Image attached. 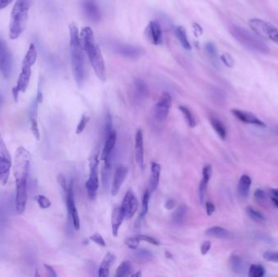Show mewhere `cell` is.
I'll return each instance as SVG.
<instances>
[{
    "label": "cell",
    "instance_id": "6da1fadb",
    "mask_svg": "<svg viewBox=\"0 0 278 277\" xmlns=\"http://www.w3.org/2000/svg\"><path fill=\"white\" fill-rule=\"evenodd\" d=\"M30 160V153L23 146L18 147L13 163V173L16 181V211L18 214L24 213L27 204Z\"/></svg>",
    "mask_w": 278,
    "mask_h": 277
},
{
    "label": "cell",
    "instance_id": "7a4b0ae2",
    "mask_svg": "<svg viewBox=\"0 0 278 277\" xmlns=\"http://www.w3.org/2000/svg\"><path fill=\"white\" fill-rule=\"evenodd\" d=\"M69 33H70V55L72 74L74 76L77 85L81 86L83 83L85 82V77H86L84 50L81 43L80 33L74 24H71L69 26Z\"/></svg>",
    "mask_w": 278,
    "mask_h": 277
},
{
    "label": "cell",
    "instance_id": "3957f363",
    "mask_svg": "<svg viewBox=\"0 0 278 277\" xmlns=\"http://www.w3.org/2000/svg\"><path fill=\"white\" fill-rule=\"evenodd\" d=\"M83 50L88 55L89 63L91 64L96 76L100 80H106V68L104 58L99 45L96 43L93 31L89 27L83 28L80 34Z\"/></svg>",
    "mask_w": 278,
    "mask_h": 277
},
{
    "label": "cell",
    "instance_id": "277c9868",
    "mask_svg": "<svg viewBox=\"0 0 278 277\" xmlns=\"http://www.w3.org/2000/svg\"><path fill=\"white\" fill-rule=\"evenodd\" d=\"M32 0H17L12 9L9 24V38L16 40L23 34L27 26Z\"/></svg>",
    "mask_w": 278,
    "mask_h": 277
},
{
    "label": "cell",
    "instance_id": "5b68a950",
    "mask_svg": "<svg viewBox=\"0 0 278 277\" xmlns=\"http://www.w3.org/2000/svg\"><path fill=\"white\" fill-rule=\"evenodd\" d=\"M37 58H38V51H37L36 46L34 43H31L22 61V71L17 79V85L13 87L12 89V93L16 103L18 101L20 92L25 93L29 86L30 77L32 75L31 68L36 63Z\"/></svg>",
    "mask_w": 278,
    "mask_h": 277
},
{
    "label": "cell",
    "instance_id": "8992f818",
    "mask_svg": "<svg viewBox=\"0 0 278 277\" xmlns=\"http://www.w3.org/2000/svg\"><path fill=\"white\" fill-rule=\"evenodd\" d=\"M229 32L232 36L240 43L243 47L255 51L257 53L267 54L269 52V48L267 44L263 43L260 38L244 28L238 26H231L229 27Z\"/></svg>",
    "mask_w": 278,
    "mask_h": 277
},
{
    "label": "cell",
    "instance_id": "52a82bcc",
    "mask_svg": "<svg viewBox=\"0 0 278 277\" xmlns=\"http://www.w3.org/2000/svg\"><path fill=\"white\" fill-rule=\"evenodd\" d=\"M99 164L100 159L98 154L92 155L89 159V176L85 183V188L87 191L88 196L91 200L96 199L97 191L100 187V178H99Z\"/></svg>",
    "mask_w": 278,
    "mask_h": 277
},
{
    "label": "cell",
    "instance_id": "ba28073f",
    "mask_svg": "<svg viewBox=\"0 0 278 277\" xmlns=\"http://www.w3.org/2000/svg\"><path fill=\"white\" fill-rule=\"evenodd\" d=\"M12 165L11 155L0 133V184L2 186H5L8 183L11 173Z\"/></svg>",
    "mask_w": 278,
    "mask_h": 277
},
{
    "label": "cell",
    "instance_id": "9c48e42d",
    "mask_svg": "<svg viewBox=\"0 0 278 277\" xmlns=\"http://www.w3.org/2000/svg\"><path fill=\"white\" fill-rule=\"evenodd\" d=\"M13 64L11 51L5 39L0 35V72L5 79H9L11 76Z\"/></svg>",
    "mask_w": 278,
    "mask_h": 277
},
{
    "label": "cell",
    "instance_id": "30bf717a",
    "mask_svg": "<svg viewBox=\"0 0 278 277\" xmlns=\"http://www.w3.org/2000/svg\"><path fill=\"white\" fill-rule=\"evenodd\" d=\"M65 198L69 220L72 221L74 229L76 230H79L80 229V219H79L78 212H77L76 203H75L73 180H71L70 183L68 184V192H67V195H65Z\"/></svg>",
    "mask_w": 278,
    "mask_h": 277
},
{
    "label": "cell",
    "instance_id": "8fae6325",
    "mask_svg": "<svg viewBox=\"0 0 278 277\" xmlns=\"http://www.w3.org/2000/svg\"><path fill=\"white\" fill-rule=\"evenodd\" d=\"M172 106V97L169 94H162L159 101L154 108V117L158 122H164L169 113L170 108Z\"/></svg>",
    "mask_w": 278,
    "mask_h": 277
},
{
    "label": "cell",
    "instance_id": "7c38bea8",
    "mask_svg": "<svg viewBox=\"0 0 278 277\" xmlns=\"http://www.w3.org/2000/svg\"><path fill=\"white\" fill-rule=\"evenodd\" d=\"M81 9L89 22L98 23L101 21L102 13L96 0H81Z\"/></svg>",
    "mask_w": 278,
    "mask_h": 277
},
{
    "label": "cell",
    "instance_id": "4fadbf2b",
    "mask_svg": "<svg viewBox=\"0 0 278 277\" xmlns=\"http://www.w3.org/2000/svg\"><path fill=\"white\" fill-rule=\"evenodd\" d=\"M121 208L126 219H130L134 216L138 208V202L133 191H129L126 193Z\"/></svg>",
    "mask_w": 278,
    "mask_h": 277
},
{
    "label": "cell",
    "instance_id": "5bb4252c",
    "mask_svg": "<svg viewBox=\"0 0 278 277\" xmlns=\"http://www.w3.org/2000/svg\"><path fill=\"white\" fill-rule=\"evenodd\" d=\"M248 24L250 28L253 30V32L263 38H268L272 30L276 27L272 24L268 23L263 20L256 19V18L250 20Z\"/></svg>",
    "mask_w": 278,
    "mask_h": 277
},
{
    "label": "cell",
    "instance_id": "9a60e30c",
    "mask_svg": "<svg viewBox=\"0 0 278 277\" xmlns=\"http://www.w3.org/2000/svg\"><path fill=\"white\" fill-rule=\"evenodd\" d=\"M231 112L232 114L234 115V117L241 122L249 124V125H256L259 127H266L264 122L251 112L239 110V109H232Z\"/></svg>",
    "mask_w": 278,
    "mask_h": 277
},
{
    "label": "cell",
    "instance_id": "2e32d148",
    "mask_svg": "<svg viewBox=\"0 0 278 277\" xmlns=\"http://www.w3.org/2000/svg\"><path fill=\"white\" fill-rule=\"evenodd\" d=\"M127 172L128 168L126 166L120 165L119 167H117L116 171H115L112 189H111V193H112L113 196H116L119 192L120 189H121L124 180L127 176Z\"/></svg>",
    "mask_w": 278,
    "mask_h": 277
},
{
    "label": "cell",
    "instance_id": "e0dca14e",
    "mask_svg": "<svg viewBox=\"0 0 278 277\" xmlns=\"http://www.w3.org/2000/svg\"><path fill=\"white\" fill-rule=\"evenodd\" d=\"M115 51L123 57L129 59H137L142 53L141 48L129 44H117L115 46Z\"/></svg>",
    "mask_w": 278,
    "mask_h": 277
},
{
    "label": "cell",
    "instance_id": "ac0fdd59",
    "mask_svg": "<svg viewBox=\"0 0 278 277\" xmlns=\"http://www.w3.org/2000/svg\"><path fill=\"white\" fill-rule=\"evenodd\" d=\"M135 158L137 163L141 168L144 167V147H143V137L141 129H138L135 136Z\"/></svg>",
    "mask_w": 278,
    "mask_h": 277
},
{
    "label": "cell",
    "instance_id": "d6986e66",
    "mask_svg": "<svg viewBox=\"0 0 278 277\" xmlns=\"http://www.w3.org/2000/svg\"><path fill=\"white\" fill-rule=\"evenodd\" d=\"M148 96V88L144 80L138 79L134 83V98L138 103H142L147 100Z\"/></svg>",
    "mask_w": 278,
    "mask_h": 277
},
{
    "label": "cell",
    "instance_id": "ffe728a7",
    "mask_svg": "<svg viewBox=\"0 0 278 277\" xmlns=\"http://www.w3.org/2000/svg\"><path fill=\"white\" fill-rule=\"evenodd\" d=\"M229 266L232 271L238 275H242L246 271V262L244 259L238 254H232L229 258Z\"/></svg>",
    "mask_w": 278,
    "mask_h": 277
},
{
    "label": "cell",
    "instance_id": "44dd1931",
    "mask_svg": "<svg viewBox=\"0 0 278 277\" xmlns=\"http://www.w3.org/2000/svg\"><path fill=\"white\" fill-rule=\"evenodd\" d=\"M125 218L126 217H125L123 211L121 209V207L116 208L113 210V215H112V231H113V235L114 237H117L120 227L121 226Z\"/></svg>",
    "mask_w": 278,
    "mask_h": 277
},
{
    "label": "cell",
    "instance_id": "7402d4cb",
    "mask_svg": "<svg viewBox=\"0 0 278 277\" xmlns=\"http://www.w3.org/2000/svg\"><path fill=\"white\" fill-rule=\"evenodd\" d=\"M117 142V133L115 130H113L112 133L106 137V142L104 145V150H103L102 155H101V160L104 161L111 156L112 151L115 147Z\"/></svg>",
    "mask_w": 278,
    "mask_h": 277
},
{
    "label": "cell",
    "instance_id": "603a6c76",
    "mask_svg": "<svg viewBox=\"0 0 278 277\" xmlns=\"http://www.w3.org/2000/svg\"><path fill=\"white\" fill-rule=\"evenodd\" d=\"M147 32H148L149 38L151 39V43L155 45H159L161 43L162 30L157 22H151L149 24Z\"/></svg>",
    "mask_w": 278,
    "mask_h": 277
},
{
    "label": "cell",
    "instance_id": "cb8c5ba5",
    "mask_svg": "<svg viewBox=\"0 0 278 277\" xmlns=\"http://www.w3.org/2000/svg\"><path fill=\"white\" fill-rule=\"evenodd\" d=\"M251 186V179L248 175H242L238 184V193L242 199H246L249 196Z\"/></svg>",
    "mask_w": 278,
    "mask_h": 277
},
{
    "label": "cell",
    "instance_id": "d4e9b609",
    "mask_svg": "<svg viewBox=\"0 0 278 277\" xmlns=\"http://www.w3.org/2000/svg\"><path fill=\"white\" fill-rule=\"evenodd\" d=\"M151 178H150V187L151 192L155 191L159 186V177H160V171L161 167L159 163L152 162L151 164Z\"/></svg>",
    "mask_w": 278,
    "mask_h": 277
},
{
    "label": "cell",
    "instance_id": "484cf974",
    "mask_svg": "<svg viewBox=\"0 0 278 277\" xmlns=\"http://www.w3.org/2000/svg\"><path fill=\"white\" fill-rule=\"evenodd\" d=\"M115 261V255L109 252L104 257L102 263L99 269L98 275L100 277H108L109 275V269Z\"/></svg>",
    "mask_w": 278,
    "mask_h": 277
},
{
    "label": "cell",
    "instance_id": "4316f807",
    "mask_svg": "<svg viewBox=\"0 0 278 277\" xmlns=\"http://www.w3.org/2000/svg\"><path fill=\"white\" fill-rule=\"evenodd\" d=\"M206 235L208 237H215L218 239H225L229 237V232L222 227L214 226L207 229Z\"/></svg>",
    "mask_w": 278,
    "mask_h": 277
},
{
    "label": "cell",
    "instance_id": "83f0119b",
    "mask_svg": "<svg viewBox=\"0 0 278 277\" xmlns=\"http://www.w3.org/2000/svg\"><path fill=\"white\" fill-rule=\"evenodd\" d=\"M211 125L213 126L216 133L222 140H225L227 136V131L223 123L221 122L217 117H212L210 118Z\"/></svg>",
    "mask_w": 278,
    "mask_h": 277
},
{
    "label": "cell",
    "instance_id": "f1b7e54d",
    "mask_svg": "<svg viewBox=\"0 0 278 277\" xmlns=\"http://www.w3.org/2000/svg\"><path fill=\"white\" fill-rule=\"evenodd\" d=\"M132 271H133L132 262L130 260L123 261L117 267L116 276H129V275H131Z\"/></svg>",
    "mask_w": 278,
    "mask_h": 277
},
{
    "label": "cell",
    "instance_id": "f546056e",
    "mask_svg": "<svg viewBox=\"0 0 278 277\" xmlns=\"http://www.w3.org/2000/svg\"><path fill=\"white\" fill-rule=\"evenodd\" d=\"M175 34H176V38H178L179 42H180L181 46L187 50H191V43H190L189 39L187 38L185 29L182 26H178V27L176 28Z\"/></svg>",
    "mask_w": 278,
    "mask_h": 277
},
{
    "label": "cell",
    "instance_id": "4dcf8cb0",
    "mask_svg": "<svg viewBox=\"0 0 278 277\" xmlns=\"http://www.w3.org/2000/svg\"><path fill=\"white\" fill-rule=\"evenodd\" d=\"M187 214V207L181 205L172 214V222L176 225L182 224Z\"/></svg>",
    "mask_w": 278,
    "mask_h": 277
},
{
    "label": "cell",
    "instance_id": "1f68e13d",
    "mask_svg": "<svg viewBox=\"0 0 278 277\" xmlns=\"http://www.w3.org/2000/svg\"><path fill=\"white\" fill-rule=\"evenodd\" d=\"M180 112L183 114V117L185 118L186 122L187 123L188 126L191 128H195L197 125L196 120L194 117L192 112L189 110V108H187V107L180 106L179 107Z\"/></svg>",
    "mask_w": 278,
    "mask_h": 277
},
{
    "label": "cell",
    "instance_id": "d6a6232c",
    "mask_svg": "<svg viewBox=\"0 0 278 277\" xmlns=\"http://www.w3.org/2000/svg\"><path fill=\"white\" fill-rule=\"evenodd\" d=\"M246 212L247 215H248L249 217H250L251 220L255 221V222L262 223L264 222L266 220L265 216H263L261 212L257 211L256 209L252 208V207H247L246 209Z\"/></svg>",
    "mask_w": 278,
    "mask_h": 277
},
{
    "label": "cell",
    "instance_id": "836d02e7",
    "mask_svg": "<svg viewBox=\"0 0 278 277\" xmlns=\"http://www.w3.org/2000/svg\"><path fill=\"white\" fill-rule=\"evenodd\" d=\"M134 258L139 262H147L152 258V254L147 250H137L134 254Z\"/></svg>",
    "mask_w": 278,
    "mask_h": 277
},
{
    "label": "cell",
    "instance_id": "e575fe53",
    "mask_svg": "<svg viewBox=\"0 0 278 277\" xmlns=\"http://www.w3.org/2000/svg\"><path fill=\"white\" fill-rule=\"evenodd\" d=\"M265 273V268L262 265L252 264L249 267L248 275L250 277H263Z\"/></svg>",
    "mask_w": 278,
    "mask_h": 277
},
{
    "label": "cell",
    "instance_id": "d590c367",
    "mask_svg": "<svg viewBox=\"0 0 278 277\" xmlns=\"http://www.w3.org/2000/svg\"><path fill=\"white\" fill-rule=\"evenodd\" d=\"M149 200H150V192L148 191L145 192L142 202V211H141L140 216L138 217V222L140 224L141 221L143 220L147 212H148Z\"/></svg>",
    "mask_w": 278,
    "mask_h": 277
},
{
    "label": "cell",
    "instance_id": "8d00e7d4",
    "mask_svg": "<svg viewBox=\"0 0 278 277\" xmlns=\"http://www.w3.org/2000/svg\"><path fill=\"white\" fill-rule=\"evenodd\" d=\"M208 180L203 179L200 182V188H199V195H200V199L201 203H204V199L206 197L207 190H208Z\"/></svg>",
    "mask_w": 278,
    "mask_h": 277
},
{
    "label": "cell",
    "instance_id": "74e56055",
    "mask_svg": "<svg viewBox=\"0 0 278 277\" xmlns=\"http://www.w3.org/2000/svg\"><path fill=\"white\" fill-rule=\"evenodd\" d=\"M89 121V117H88L87 116H85V115H83L82 117H81V120L79 121L77 127H76V134H81V133L84 131V129H85V127H86V125H87Z\"/></svg>",
    "mask_w": 278,
    "mask_h": 277
},
{
    "label": "cell",
    "instance_id": "f35d334b",
    "mask_svg": "<svg viewBox=\"0 0 278 277\" xmlns=\"http://www.w3.org/2000/svg\"><path fill=\"white\" fill-rule=\"evenodd\" d=\"M37 202H38L39 207L41 208H43V209L49 208L51 206V201L48 199V198L46 197L44 195H38V197H37Z\"/></svg>",
    "mask_w": 278,
    "mask_h": 277
},
{
    "label": "cell",
    "instance_id": "ab89813d",
    "mask_svg": "<svg viewBox=\"0 0 278 277\" xmlns=\"http://www.w3.org/2000/svg\"><path fill=\"white\" fill-rule=\"evenodd\" d=\"M30 125H31V131L37 140L40 139V133H39V129H38V121L37 118L30 119Z\"/></svg>",
    "mask_w": 278,
    "mask_h": 277
},
{
    "label": "cell",
    "instance_id": "60d3db41",
    "mask_svg": "<svg viewBox=\"0 0 278 277\" xmlns=\"http://www.w3.org/2000/svg\"><path fill=\"white\" fill-rule=\"evenodd\" d=\"M265 260L268 262H278V251H267L263 254Z\"/></svg>",
    "mask_w": 278,
    "mask_h": 277
},
{
    "label": "cell",
    "instance_id": "b9f144b4",
    "mask_svg": "<svg viewBox=\"0 0 278 277\" xmlns=\"http://www.w3.org/2000/svg\"><path fill=\"white\" fill-rule=\"evenodd\" d=\"M139 242H140V240H139L138 237H130L126 241V245L131 250H136L137 248L138 247Z\"/></svg>",
    "mask_w": 278,
    "mask_h": 277
},
{
    "label": "cell",
    "instance_id": "7bdbcfd3",
    "mask_svg": "<svg viewBox=\"0 0 278 277\" xmlns=\"http://www.w3.org/2000/svg\"><path fill=\"white\" fill-rule=\"evenodd\" d=\"M221 60L223 62L225 65L229 67V68H232L234 65V59L232 57L231 55L229 53H224L221 55Z\"/></svg>",
    "mask_w": 278,
    "mask_h": 277
},
{
    "label": "cell",
    "instance_id": "ee69618b",
    "mask_svg": "<svg viewBox=\"0 0 278 277\" xmlns=\"http://www.w3.org/2000/svg\"><path fill=\"white\" fill-rule=\"evenodd\" d=\"M89 240L90 241H94L95 243L97 244V245H101L103 247H105L106 246V242L104 241V238H103L101 235L99 234V233H95V234L92 235L89 237Z\"/></svg>",
    "mask_w": 278,
    "mask_h": 277
},
{
    "label": "cell",
    "instance_id": "f6af8a7d",
    "mask_svg": "<svg viewBox=\"0 0 278 277\" xmlns=\"http://www.w3.org/2000/svg\"><path fill=\"white\" fill-rule=\"evenodd\" d=\"M113 130V119H112L111 115H108L106 117V122H105V135L106 137L110 134Z\"/></svg>",
    "mask_w": 278,
    "mask_h": 277
},
{
    "label": "cell",
    "instance_id": "bcb514c9",
    "mask_svg": "<svg viewBox=\"0 0 278 277\" xmlns=\"http://www.w3.org/2000/svg\"><path fill=\"white\" fill-rule=\"evenodd\" d=\"M138 237L140 241H147L148 243L152 244L154 245H159V241L154 238V237L147 236V235H139Z\"/></svg>",
    "mask_w": 278,
    "mask_h": 277
},
{
    "label": "cell",
    "instance_id": "7dc6e473",
    "mask_svg": "<svg viewBox=\"0 0 278 277\" xmlns=\"http://www.w3.org/2000/svg\"><path fill=\"white\" fill-rule=\"evenodd\" d=\"M58 183L60 184V187H61L62 190L64 191V195H67V192H68V186L67 184V182H66L65 177H64V175L60 174L59 176H57Z\"/></svg>",
    "mask_w": 278,
    "mask_h": 277
},
{
    "label": "cell",
    "instance_id": "c3c4849f",
    "mask_svg": "<svg viewBox=\"0 0 278 277\" xmlns=\"http://www.w3.org/2000/svg\"><path fill=\"white\" fill-rule=\"evenodd\" d=\"M212 172H213V169H212V166L207 165L204 167L203 169V179L204 180H210L211 177H212Z\"/></svg>",
    "mask_w": 278,
    "mask_h": 277
},
{
    "label": "cell",
    "instance_id": "681fc988",
    "mask_svg": "<svg viewBox=\"0 0 278 277\" xmlns=\"http://www.w3.org/2000/svg\"><path fill=\"white\" fill-rule=\"evenodd\" d=\"M255 198L256 199V200H258L259 202L264 201L266 198H267V195H266V193L264 191H262L260 189H258L256 191H255Z\"/></svg>",
    "mask_w": 278,
    "mask_h": 277
},
{
    "label": "cell",
    "instance_id": "f907efd6",
    "mask_svg": "<svg viewBox=\"0 0 278 277\" xmlns=\"http://www.w3.org/2000/svg\"><path fill=\"white\" fill-rule=\"evenodd\" d=\"M211 241H204V243L201 245V247H200V250H201V254L203 255H205V254H208V252L211 249Z\"/></svg>",
    "mask_w": 278,
    "mask_h": 277
},
{
    "label": "cell",
    "instance_id": "816d5d0a",
    "mask_svg": "<svg viewBox=\"0 0 278 277\" xmlns=\"http://www.w3.org/2000/svg\"><path fill=\"white\" fill-rule=\"evenodd\" d=\"M206 50L208 51V53L211 55V56H216L217 55V49L215 47L214 45L212 43H208L206 45Z\"/></svg>",
    "mask_w": 278,
    "mask_h": 277
},
{
    "label": "cell",
    "instance_id": "f5cc1de1",
    "mask_svg": "<svg viewBox=\"0 0 278 277\" xmlns=\"http://www.w3.org/2000/svg\"><path fill=\"white\" fill-rule=\"evenodd\" d=\"M268 39H270V40H272V42H274V43H276V44H278V29L277 28H274L273 30H272V32H271V34H269V36H268Z\"/></svg>",
    "mask_w": 278,
    "mask_h": 277
},
{
    "label": "cell",
    "instance_id": "db71d44e",
    "mask_svg": "<svg viewBox=\"0 0 278 277\" xmlns=\"http://www.w3.org/2000/svg\"><path fill=\"white\" fill-rule=\"evenodd\" d=\"M206 211L208 216H211L216 211V208H215L214 204L210 203V202H207L206 203Z\"/></svg>",
    "mask_w": 278,
    "mask_h": 277
},
{
    "label": "cell",
    "instance_id": "11a10c76",
    "mask_svg": "<svg viewBox=\"0 0 278 277\" xmlns=\"http://www.w3.org/2000/svg\"><path fill=\"white\" fill-rule=\"evenodd\" d=\"M13 0H0V11L6 9L9 5H11Z\"/></svg>",
    "mask_w": 278,
    "mask_h": 277
},
{
    "label": "cell",
    "instance_id": "9f6ffc18",
    "mask_svg": "<svg viewBox=\"0 0 278 277\" xmlns=\"http://www.w3.org/2000/svg\"><path fill=\"white\" fill-rule=\"evenodd\" d=\"M44 267L45 268L47 269V271H48V273H49L50 275L54 277L57 276V274H56V272H55V270H54V268L53 267H52V266H49V265L46 264V263H45Z\"/></svg>",
    "mask_w": 278,
    "mask_h": 277
},
{
    "label": "cell",
    "instance_id": "6f0895ef",
    "mask_svg": "<svg viewBox=\"0 0 278 277\" xmlns=\"http://www.w3.org/2000/svg\"><path fill=\"white\" fill-rule=\"evenodd\" d=\"M36 100L39 103V104H41V103L43 102V92H42V90H41L40 84H39V86H38V94H37Z\"/></svg>",
    "mask_w": 278,
    "mask_h": 277
},
{
    "label": "cell",
    "instance_id": "680465c9",
    "mask_svg": "<svg viewBox=\"0 0 278 277\" xmlns=\"http://www.w3.org/2000/svg\"><path fill=\"white\" fill-rule=\"evenodd\" d=\"M175 202L172 199H170L168 201L166 202L165 208L168 210H172V208H174Z\"/></svg>",
    "mask_w": 278,
    "mask_h": 277
},
{
    "label": "cell",
    "instance_id": "91938a15",
    "mask_svg": "<svg viewBox=\"0 0 278 277\" xmlns=\"http://www.w3.org/2000/svg\"><path fill=\"white\" fill-rule=\"evenodd\" d=\"M271 192H272V195H274V197H276V199H278V189H272V190H271Z\"/></svg>",
    "mask_w": 278,
    "mask_h": 277
},
{
    "label": "cell",
    "instance_id": "94428289",
    "mask_svg": "<svg viewBox=\"0 0 278 277\" xmlns=\"http://www.w3.org/2000/svg\"><path fill=\"white\" fill-rule=\"evenodd\" d=\"M272 202L273 203L274 206L278 209V199H276V197L272 198Z\"/></svg>",
    "mask_w": 278,
    "mask_h": 277
},
{
    "label": "cell",
    "instance_id": "6125c7cd",
    "mask_svg": "<svg viewBox=\"0 0 278 277\" xmlns=\"http://www.w3.org/2000/svg\"><path fill=\"white\" fill-rule=\"evenodd\" d=\"M3 103H4V97L2 95L0 94V107L2 106Z\"/></svg>",
    "mask_w": 278,
    "mask_h": 277
},
{
    "label": "cell",
    "instance_id": "be15d7a7",
    "mask_svg": "<svg viewBox=\"0 0 278 277\" xmlns=\"http://www.w3.org/2000/svg\"><path fill=\"white\" fill-rule=\"evenodd\" d=\"M132 276H141V275H142V274H141V272H139V271H138V272H137V273H135V274H132Z\"/></svg>",
    "mask_w": 278,
    "mask_h": 277
},
{
    "label": "cell",
    "instance_id": "e7e4bbea",
    "mask_svg": "<svg viewBox=\"0 0 278 277\" xmlns=\"http://www.w3.org/2000/svg\"><path fill=\"white\" fill-rule=\"evenodd\" d=\"M166 255L168 256V258H172V255H171V254H170L169 253H168V252H167V253H166Z\"/></svg>",
    "mask_w": 278,
    "mask_h": 277
},
{
    "label": "cell",
    "instance_id": "03108f58",
    "mask_svg": "<svg viewBox=\"0 0 278 277\" xmlns=\"http://www.w3.org/2000/svg\"><path fill=\"white\" fill-rule=\"evenodd\" d=\"M276 133H278V126L276 128Z\"/></svg>",
    "mask_w": 278,
    "mask_h": 277
}]
</instances>
